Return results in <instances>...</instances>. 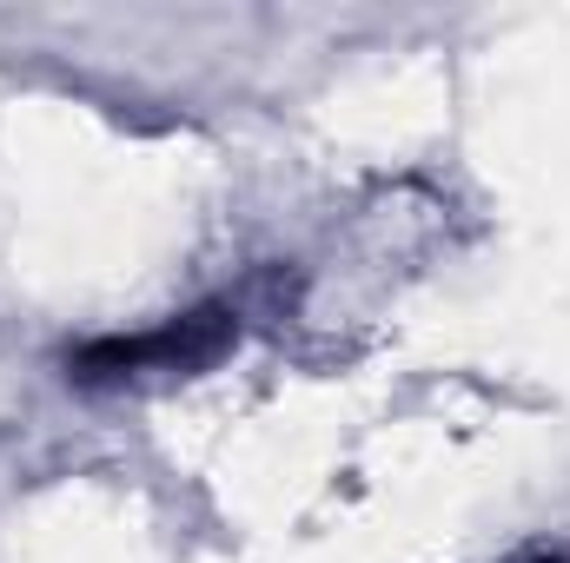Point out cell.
I'll use <instances>...</instances> for the list:
<instances>
[{"label":"cell","mask_w":570,"mask_h":563,"mask_svg":"<svg viewBox=\"0 0 570 563\" xmlns=\"http://www.w3.org/2000/svg\"><path fill=\"white\" fill-rule=\"evenodd\" d=\"M233 345V318L226 312H186L146 338H107L80 358V378L100 385V378H140V372H193V365H213L219 352Z\"/></svg>","instance_id":"1"}]
</instances>
